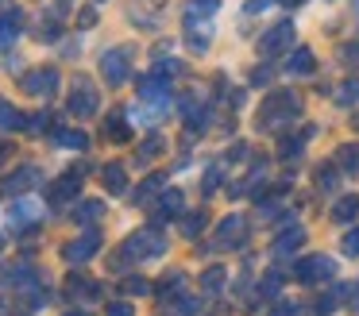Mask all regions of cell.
<instances>
[{"label": "cell", "mask_w": 359, "mask_h": 316, "mask_svg": "<svg viewBox=\"0 0 359 316\" xmlns=\"http://www.w3.org/2000/svg\"><path fill=\"white\" fill-rule=\"evenodd\" d=\"M97 104H101V97H97V89L81 77V81H74V92H70V112L74 116H93Z\"/></svg>", "instance_id": "obj_1"}, {"label": "cell", "mask_w": 359, "mask_h": 316, "mask_svg": "<svg viewBox=\"0 0 359 316\" xmlns=\"http://www.w3.org/2000/svg\"><path fill=\"white\" fill-rule=\"evenodd\" d=\"M128 69H132V62H128V50H109L101 58V74L109 85H124L128 81Z\"/></svg>", "instance_id": "obj_2"}, {"label": "cell", "mask_w": 359, "mask_h": 316, "mask_svg": "<svg viewBox=\"0 0 359 316\" xmlns=\"http://www.w3.org/2000/svg\"><path fill=\"white\" fill-rule=\"evenodd\" d=\"M124 251L132 254V259H155V254H163V251H166V243L155 235V231H140V235L128 239Z\"/></svg>", "instance_id": "obj_3"}, {"label": "cell", "mask_w": 359, "mask_h": 316, "mask_svg": "<svg viewBox=\"0 0 359 316\" xmlns=\"http://www.w3.org/2000/svg\"><path fill=\"white\" fill-rule=\"evenodd\" d=\"M58 89V74L55 69H32V74L24 77V92H32V97H50V92Z\"/></svg>", "instance_id": "obj_4"}, {"label": "cell", "mask_w": 359, "mask_h": 316, "mask_svg": "<svg viewBox=\"0 0 359 316\" xmlns=\"http://www.w3.org/2000/svg\"><path fill=\"white\" fill-rule=\"evenodd\" d=\"M332 259L328 254H313V259H305L302 266H297V277L302 282H325V277H332Z\"/></svg>", "instance_id": "obj_5"}, {"label": "cell", "mask_w": 359, "mask_h": 316, "mask_svg": "<svg viewBox=\"0 0 359 316\" xmlns=\"http://www.w3.org/2000/svg\"><path fill=\"white\" fill-rule=\"evenodd\" d=\"M78 189H81V177H78V174H66L62 181H55V185H50V193H47V197H50V205H66V200H70Z\"/></svg>", "instance_id": "obj_6"}, {"label": "cell", "mask_w": 359, "mask_h": 316, "mask_svg": "<svg viewBox=\"0 0 359 316\" xmlns=\"http://www.w3.org/2000/svg\"><path fill=\"white\" fill-rule=\"evenodd\" d=\"M97 247H101V239H97L93 231H89V235H81V239H78V243H70V247H66L62 254H66V262H86L89 254L97 251Z\"/></svg>", "instance_id": "obj_7"}, {"label": "cell", "mask_w": 359, "mask_h": 316, "mask_svg": "<svg viewBox=\"0 0 359 316\" xmlns=\"http://www.w3.org/2000/svg\"><path fill=\"white\" fill-rule=\"evenodd\" d=\"M290 39H294V23H278V27L263 39V54H278L282 46H290Z\"/></svg>", "instance_id": "obj_8"}, {"label": "cell", "mask_w": 359, "mask_h": 316, "mask_svg": "<svg viewBox=\"0 0 359 316\" xmlns=\"http://www.w3.org/2000/svg\"><path fill=\"white\" fill-rule=\"evenodd\" d=\"M240 235H243V220H224L220 224V235H217V247H236L240 243Z\"/></svg>", "instance_id": "obj_9"}, {"label": "cell", "mask_w": 359, "mask_h": 316, "mask_svg": "<svg viewBox=\"0 0 359 316\" xmlns=\"http://www.w3.org/2000/svg\"><path fill=\"white\" fill-rule=\"evenodd\" d=\"M20 20H24V15H20L16 8H12V12H4V15H0V43H12V39L20 35Z\"/></svg>", "instance_id": "obj_10"}, {"label": "cell", "mask_w": 359, "mask_h": 316, "mask_svg": "<svg viewBox=\"0 0 359 316\" xmlns=\"http://www.w3.org/2000/svg\"><path fill=\"white\" fill-rule=\"evenodd\" d=\"M35 177H39V170L24 166L16 177H8V185H4V189H8V193H24V189H32V185H35Z\"/></svg>", "instance_id": "obj_11"}, {"label": "cell", "mask_w": 359, "mask_h": 316, "mask_svg": "<svg viewBox=\"0 0 359 316\" xmlns=\"http://www.w3.org/2000/svg\"><path fill=\"white\" fill-rule=\"evenodd\" d=\"M55 143L66 146V151H86V131H55Z\"/></svg>", "instance_id": "obj_12"}, {"label": "cell", "mask_w": 359, "mask_h": 316, "mask_svg": "<svg viewBox=\"0 0 359 316\" xmlns=\"http://www.w3.org/2000/svg\"><path fill=\"white\" fill-rule=\"evenodd\" d=\"M104 189L124 193V166H104Z\"/></svg>", "instance_id": "obj_13"}, {"label": "cell", "mask_w": 359, "mask_h": 316, "mask_svg": "<svg viewBox=\"0 0 359 316\" xmlns=\"http://www.w3.org/2000/svg\"><path fill=\"white\" fill-rule=\"evenodd\" d=\"M0 128H24V116H20L8 100H0Z\"/></svg>", "instance_id": "obj_14"}, {"label": "cell", "mask_w": 359, "mask_h": 316, "mask_svg": "<svg viewBox=\"0 0 359 316\" xmlns=\"http://www.w3.org/2000/svg\"><path fill=\"white\" fill-rule=\"evenodd\" d=\"M355 216H359V197H344L336 205V220H355Z\"/></svg>", "instance_id": "obj_15"}, {"label": "cell", "mask_w": 359, "mask_h": 316, "mask_svg": "<svg viewBox=\"0 0 359 316\" xmlns=\"http://www.w3.org/2000/svg\"><path fill=\"white\" fill-rule=\"evenodd\" d=\"M35 216H39V208H35V205H27V200H20V205H16V212H12V224H32Z\"/></svg>", "instance_id": "obj_16"}, {"label": "cell", "mask_w": 359, "mask_h": 316, "mask_svg": "<svg viewBox=\"0 0 359 316\" xmlns=\"http://www.w3.org/2000/svg\"><path fill=\"white\" fill-rule=\"evenodd\" d=\"M313 69V58H309V50H297L294 58H290V74H309Z\"/></svg>", "instance_id": "obj_17"}, {"label": "cell", "mask_w": 359, "mask_h": 316, "mask_svg": "<svg viewBox=\"0 0 359 316\" xmlns=\"http://www.w3.org/2000/svg\"><path fill=\"white\" fill-rule=\"evenodd\" d=\"M104 216V208L97 205V200H86V205H81V212H78V220L81 224H93V220H101Z\"/></svg>", "instance_id": "obj_18"}, {"label": "cell", "mask_w": 359, "mask_h": 316, "mask_svg": "<svg viewBox=\"0 0 359 316\" xmlns=\"http://www.w3.org/2000/svg\"><path fill=\"white\" fill-rule=\"evenodd\" d=\"M336 162H340L344 170H359V146H344L340 158H336Z\"/></svg>", "instance_id": "obj_19"}, {"label": "cell", "mask_w": 359, "mask_h": 316, "mask_svg": "<svg viewBox=\"0 0 359 316\" xmlns=\"http://www.w3.org/2000/svg\"><path fill=\"white\" fill-rule=\"evenodd\" d=\"M109 135H112V139H120V143H124V139L132 135V131H128V123L120 120V116H112V120H109Z\"/></svg>", "instance_id": "obj_20"}, {"label": "cell", "mask_w": 359, "mask_h": 316, "mask_svg": "<svg viewBox=\"0 0 359 316\" xmlns=\"http://www.w3.org/2000/svg\"><path fill=\"white\" fill-rule=\"evenodd\" d=\"M178 205H182V193H166V197H163V212L166 216H178L182 212Z\"/></svg>", "instance_id": "obj_21"}, {"label": "cell", "mask_w": 359, "mask_h": 316, "mask_svg": "<svg viewBox=\"0 0 359 316\" xmlns=\"http://www.w3.org/2000/svg\"><path fill=\"white\" fill-rule=\"evenodd\" d=\"M209 15V12H217V0H194V4H189V20H194V15Z\"/></svg>", "instance_id": "obj_22"}, {"label": "cell", "mask_w": 359, "mask_h": 316, "mask_svg": "<svg viewBox=\"0 0 359 316\" xmlns=\"http://www.w3.org/2000/svg\"><path fill=\"white\" fill-rule=\"evenodd\" d=\"M81 289H89L86 277H81V274H70V282H66V293H70V297H78Z\"/></svg>", "instance_id": "obj_23"}, {"label": "cell", "mask_w": 359, "mask_h": 316, "mask_svg": "<svg viewBox=\"0 0 359 316\" xmlns=\"http://www.w3.org/2000/svg\"><path fill=\"white\" fill-rule=\"evenodd\" d=\"M158 146H163V143H158V139H147V143H143V151H140V162L155 158V154H158Z\"/></svg>", "instance_id": "obj_24"}, {"label": "cell", "mask_w": 359, "mask_h": 316, "mask_svg": "<svg viewBox=\"0 0 359 316\" xmlns=\"http://www.w3.org/2000/svg\"><path fill=\"white\" fill-rule=\"evenodd\" d=\"M124 289H128V293H147V289H151V285H147V282H143V277H132V282H128V285H124Z\"/></svg>", "instance_id": "obj_25"}, {"label": "cell", "mask_w": 359, "mask_h": 316, "mask_svg": "<svg viewBox=\"0 0 359 316\" xmlns=\"http://www.w3.org/2000/svg\"><path fill=\"white\" fill-rule=\"evenodd\" d=\"M344 251H348V254H359V231H351V235L344 239Z\"/></svg>", "instance_id": "obj_26"}, {"label": "cell", "mask_w": 359, "mask_h": 316, "mask_svg": "<svg viewBox=\"0 0 359 316\" xmlns=\"http://www.w3.org/2000/svg\"><path fill=\"white\" fill-rule=\"evenodd\" d=\"M274 316H305V312L297 305H278V308H274Z\"/></svg>", "instance_id": "obj_27"}, {"label": "cell", "mask_w": 359, "mask_h": 316, "mask_svg": "<svg viewBox=\"0 0 359 316\" xmlns=\"http://www.w3.org/2000/svg\"><path fill=\"white\" fill-rule=\"evenodd\" d=\"M109 316H132V305H124V301H116V305L109 308Z\"/></svg>", "instance_id": "obj_28"}, {"label": "cell", "mask_w": 359, "mask_h": 316, "mask_svg": "<svg viewBox=\"0 0 359 316\" xmlns=\"http://www.w3.org/2000/svg\"><path fill=\"white\" fill-rule=\"evenodd\" d=\"M340 100H359V81H351V89H344Z\"/></svg>", "instance_id": "obj_29"}, {"label": "cell", "mask_w": 359, "mask_h": 316, "mask_svg": "<svg viewBox=\"0 0 359 316\" xmlns=\"http://www.w3.org/2000/svg\"><path fill=\"white\" fill-rule=\"evenodd\" d=\"M344 54H348V62H359V46H348Z\"/></svg>", "instance_id": "obj_30"}, {"label": "cell", "mask_w": 359, "mask_h": 316, "mask_svg": "<svg viewBox=\"0 0 359 316\" xmlns=\"http://www.w3.org/2000/svg\"><path fill=\"white\" fill-rule=\"evenodd\" d=\"M8 154H12V146H8V143H0V162L8 158Z\"/></svg>", "instance_id": "obj_31"}, {"label": "cell", "mask_w": 359, "mask_h": 316, "mask_svg": "<svg viewBox=\"0 0 359 316\" xmlns=\"http://www.w3.org/2000/svg\"><path fill=\"white\" fill-rule=\"evenodd\" d=\"M255 4H259V0H251V8H255Z\"/></svg>", "instance_id": "obj_32"}, {"label": "cell", "mask_w": 359, "mask_h": 316, "mask_svg": "<svg viewBox=\"0 0 359 316\" xmlns=\"http://www.w3.org/2000/svg\"><path fill=\"white\" fill-rule=\"evenodd\" d=\"M0 247H4V239H0Z\"/></svg>", "instance_id": "obj_33"}]
</instances>
